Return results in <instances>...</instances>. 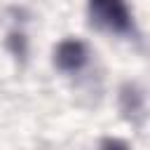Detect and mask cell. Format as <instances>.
<instances>
[{
    "label": "cell",
    "instance_id": "2",
    "mask_svg": "<svg viewBox=\"0 0 150 150\" xmlns=\"http://www.w3.org/2000/svg\"><path fill=\"white\" fill-rule=\"evenodd\" d=\"M54 61L63 73H75L87 63V47L80 40H63L56 47Z\"/></svg>",
    "mask_w": 150,
    "mask_h": 150
},
{
    "label": "cell",
    "instance_id": "1",
    "mask_svg": "<svg viewBox=\"0 0 150 150\" xmlns=\"http://www.w3.org/2000/svg\"><path fill=\"white\" fill-rule=\"evenodd\" d=\"M91 21L112 33L131 30V12L124 0H89Z\"/></svg>",
    "mask_w": 150,
    "mask_h": 150
}]
</instances>
